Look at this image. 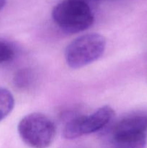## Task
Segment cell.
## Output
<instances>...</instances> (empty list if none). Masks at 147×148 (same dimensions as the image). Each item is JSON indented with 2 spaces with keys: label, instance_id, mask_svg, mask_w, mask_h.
Returning <instances> with one entry per match:
<instances>
[{
  "label": "cell",
  "instance_id": "obj_5",
  "mask_svg": "<svg viewBox=\"0 0 147 148\" xmlns=\"http://www.w3.org/2000/svg\"><path fill=\"white\" fill-rule=\"evenodd\" d=\"M145 133L112 134L104 140L101 148H144L146 145Z\"/></svg>",
  "mask_w": 147,
  "mask_h": 148
},
{
  "label": "cell",
  "instance_id": "obj_6",
  "mask_svg": "<svg viewBox=\"0 0 147 148\" xmlns=\"http://www.w3.org/2000/svg\"><path fill=\"white\" fill-rule=\"evenodd\" d=\"M147 130V116L136 115L118 121L112 129V134H132L145 133Z\"/></svg>",
  "mask_w": 147,
  "mask_h": 148
},
{
  "label": "cell",
  "instance_id": "obj_4",
  "mask_svg": "<svg viewBox=\"0 0 147 148\" xmlns=\"http://www.w3.org/2000/svg\"><path fill=\"white\" fill-rule=\"evenodd\" d=\"M114 115L113 108L106 105L89 115L76 117L66 123L63 130V137L73 140L99 131L108 124Z\"/></svg>",
  "mask_w": 147,
  "mask_h": 148
},
{
  "label": "cell",
  "instance_id": "obj_7",
  "mask_svg": "<svg viewBox=\"0 0 147 148\" xmlns=\"http://www.w3.org/2000/svg\"><path fill=\"white\" fill-rule=\"evenodd\" d=\"M14 98L10 90L0 87V122L13 110Z\"/></svg>",
  "mask_w": 147,
  "mask_h": 148
},
{
  "label": "cell",
  "instance_id": "obj_3",
  "mask_svg": "<svg viewBox=\"0 0 147 148\" xmlns=\"http://www.w3.org/2000/svg\"><path fill=\"white\" fill-rule=\"evenodd\" d=\"M17 130L22 140L31 148L50 147L56 134L54 123L40 113H32L23 117Z\"/></svg>",
  "mask_w": 147,
  "mask_h": 148
},
{
  "label": "cell",
  "instance_id": "obj_1",
  "mask_svg": "<svg viewBox=\"0 0 147 148\" xmlns=\"http://www.w3.org/2000/svg\"><path fill=\"white\" fill-rule=\"evenodd\" d=\"M56 24L66 33H77L92 25L93 12L86 1L83 0H63L52 12Z\"/></svg>",
  "mask_w": 147,
  "mask_h": 148
},
{
  "label": "cell",
  "instance_id": "obj_9",
  "mask_svg": "<svg viewBox=\"0 0 147 148\" xmlns=\"http://www.w3.org/2000/svg\"><path fill=\"white\" fill-rule=\"evenodd\" d=\"M14 50L7 42L0 40V64L10 62L14 58Z\"/></svg>",
  "mask_w": 147,
  "mask_h": 148
},
{
  "label": "cell",
  "instance_id": "obj_2",
  "mask_svg": "<svg viewBox=\"0 0 147 148\" xmlns=\"http://www.w3.org/2000/svg\"><path fill=\"white\" fill-rule=\"evenodd\" d=\"M106 39L98 33H88L72 40L65 49L64 56L69 66L79 69L93 63L103 54Z\"/></svg>",
  "mask_w": 147,
  "mask_h": 148
},
{
  "label": "cell",
  "instance_id": "obj_8",
  "mask_svg": "<svg viewBox=\"0 0 147 148\" xmlns=\"http://www.w3.org/2000/svg\"><path fill=\"white\" fill-rule=\"evenodd\" d=\"M33 80V73L27 69H22L14 76V83L17 88L24 89L30 86Z\"/></svg>",
  "mask_w": 147,
  "mask_h": 148
},
{
  "label": "cell",
  "instance_id": "obj_10",
  "mask_svg": "<svg viewBox=\"0 0 147 148\" xmlns=\"http://www.w3.org/2000/svg\"><path fill=\"white\" fill-rule=\"evenodd\" d=\"M6 4V0H0V10H2Z\"/></svg>",
  "mask_w": 147,
  "mask_h": 148
}]
</instances>
